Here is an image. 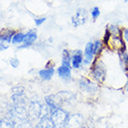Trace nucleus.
<instances>
[{"label":"nucleus","instance_id":"1","mask_svg":"<svg viewBox=\"0 0 128 128\" xmlns=\"http://www.w3.org/2000/svg\"><path fill=\"white\" fill-rule=\"evenodd\" d=\"M68 113L63 108H57L50 113V119L54 128H66Z\"/></svg>","mask_w":128,"mask_h":128},{"label":"nucleus","instance_id":"2","mask_svg":"<svg viewBox=\"0 0 128 128\" xmlns=\"http://www.w3.org/2000/svg\"><path fill=\"white\" fill-rule=\"evenodd\" d=\"M52 96L54 98L55 105L59 108H62L63 106H66L68 104H70L74 99V96L69 92H60Z\"/></svg>","mask_w":128,"mask_h":128},{"label":"nucleus","instance_id":"3","mask_svg":"<svg viewBox=\"0 0 128 128\" xmlns=\"http://www.w3.org/2000/svg\"><path fill=\"white\" fill-rule=\"evenodd\" d=\"M92 78L97 82L102 83L106 78V68L102 62H96L92 64V71H91Z\"/></svg>","mask_w":128,"mask_h":128},{"label":"nucleus","instance_id":"4","mask_svg":"<svg viewBox=\"0 0 128 128\" xmlns=\"http://www.w3.org/2000/svg\"><path fill=\"white\" fill-rule=\"evenodd\" d=\"M87 20H88V13L85 8H78V10L76 11V13L73 15L71 19L72 24L75 27L84 24Z\"/></svg>","mask_w":128,"mask_h":128},{"label":"nucleus","instance_id":"5","mask_svg":"<svg viewBox=\"0 0 128 128\" xmlns=\"http://www.w3.org/2000/svg\"><path fill=\"white\" fill-rule=\"evenodd\" d=\"M82 124H83V116L82 114H68L66 128H82Z\"/></svg>","mask_w":128,"mask_h":128},{"label":"nucleus","instance_id":"6","mask_svg":"<svg viewBox=\"0 0 128 128\" xmlns=\"http://www.w3.org/2000/svg\"><path fill=\"white\" fill-rule=\"evenodd\" d=\"M41 108H42V105L39 103L38 101H32L29 106V111L28 116L33 121H38L40 119L41 116Z\"/></svg>","mask_w":128,"mask_h":128},{"label":"nucleus","instance_id":"7","mask_svg":"<svg viewBox=\"0 0 128 128\" xmlns=\"http://www.w3.org/2000/svg\"><path fill=\"white\" fill-rule=\"evenodd\" d=\"M94 42L90 41L86 44L85 50L83 52V64H91L92 61H94Z\"/></svg>","mask_w":128,"mask_h":128},{"label":"nucleus","instance_id":"8","mask_svg":"<svg viewBox=\"0 0 128 128\" xmlns=\"http://www.w3.org/2000/svg\"><path fill=\"white\" fill-rule=\"evenodd\" d=\"M38 38V34L33 29V30H30L24 35V41H22V46H20L19 48H27V47H30L33 43L35 42Z\"/></svg>","mask_w":128,"mask_h":128},{"label":"nucleus","instance_id":"9","mask_svg":"<svg viewBox=\"0 0 128 128\" xmlns=\"http://www.w3.org/2000/svg\"><path fill=\"white\" fill-rule=\"evenodd\" d=\"M83 64V52L82 50H76L71 56V66L74 68H80Z\"/></svg>","mask_w":128,"mask_h":128},{"label":"nucleus","instance_id":"10","mask_svg":"<svg viewBox=\"0 0 128 128\" xmlns=\"http://www.w3.org/2000/svg\"><path fill=\"white\" fill-rule=\"evenodd\" d=\"M57 74L64 80H69L71 78V68L64 64H61L57 68Z\"/></svg>","mask_w":128,"mask_h":128},{"label":"nucleus","instance_id":"11","mask_svg":"<svg viewBox=\"0 0 128 128\" xmlns=\"http://www.w3.org/2000/svg\"><path fill=\"white\" fill-rule=\"evenodd\" d=\"M80 87L82 91L87 92H94L97 90V86L94 82H90L88 80H80Z\"/></svg>","mask_w":128,"mask_h":128},{"label":"nucleus","instance_id":"12","mask_svg":"<svg viewBox=\"0 0 128 128\" xmlns=\"http://www.w3.org/2000/svg\"><path fill=\"white\" fill-rule=\"evenodd\" d=\"M54 74V66H50V68H47L44 69L39 70L38 75L39 77L42 78L43 80H50V78H52V76Z\"/></svg>","mask_w":128,"mask_h":128},{"label":"nucleus","instance_id":"13","mask_svg":"<svg viewBox=\"0 0 128 128\" xmlns=\"http://www.w3.org/2000/svg\"><path fill=\"white\" fill-rule=\"evenodd\" d=\"M36 128H54L50 116H44L40 118Z\"/></svg>","mask_w":128,"mask_h":128},{"label":"nucleus","instance_id":"14","mask_svg":"<svg viewBox=\"0 0 128 128\" xmlns=\"http://www.w3.org/2000/svg\"><path fill=\"white\" fill-rule=\"evenodd\" d=\"M15 33L16 32L13 30H5V31L0 32V42L10 43Z\"/></svg>","mask_w":128,"mask_h":128},{"label":"nucleus","instance_id":"15","mask_svg":"<svg viewBox=\"0 0 128 128\" xmlns=\"http://www.w3.org/2000/svg\"><path fill=\"white\" fill-rule=\"evenodd\" d=\"M108 30L110 31L111 36H122V30L118 25L116 24H110L108 26Z\"/></svg>","mask_w":128,"mask_h":128},{"label":"nucleus","instance_id":"16","mask_svg":"<svg viewBox=\"0 0 128 128\" xmlns=\"http://www.w3.org/2000/svg\"><path fill=\"white\" fill-rule=\"evenodd\" d=\"M62 64L71 68V55L68 50H64L62 52Z\"/></svg>","mask_w":128,"mask_h":128},{"label":"nucleus","instance_id":"17","mask_svg":"<svg viewBox=\"0 0 128 128\" xmlns=\"http://www.w3.org/2000/svg\"><path fill=\"white\" fill-rule=\"evenodd\" d=\"M104 43L102 40L100 39H97L94 42V55H97L99 54L101 52H102V49H103Z\"/></svg>","mask_w":128,"mask_h":128},{"label":"nucleus","instance_id":"18","mask_svg":"<svg viewBox=\"0 0 128 128\" xmlns=\"http://www.w3.org/2000/svg\"><path fill=\"white\" fill-rule=\"evenodd\" d=\"M24 35L22 32H17L15 33V35L12 38V40H11V43L12 44H19V43H22L24 41Z\"/></svg>","mask_w":128,"mask_h":128},{"label":"nucleus","instance_id":"19","mask_svg":"<svg viewBox=\"0 0 128 128\" xmlns=\"http://www.w3.org/2000/svg\"><path fill=\"white\" fill-rule=\"evenodd\" d=\"M0 128H15L14 122L10 120H1L0 121Z\"/></svg>","mask_w":128,"mask_h":128},{"label":"nucleus","instance_id":"20","mask_svg":"<svg viewBox=\"0 0 128 128\" xmlns=\"http://www.w3.org/2000/svg\"><path fill=\"white\" fill-rule=\"evenodd\" d=\"M122 57H121V64L122 66V69L126 71V69H128V55L125 54L124 52H122Z\"/></svg>","mask_w":128,"mask_h":128},{"label":"nucleus","instance_id":"21","mask_svg":"<svg viewBox=\"0 0 128 128\" xmlns=\"http://www.w3.org/2000/svg\"><path fill=\"white\" fill-rule=\"evenodd\" d=\"M100 16V10L98 7H94L91 10V17L94 21H96V19Z\"/></svg>","mask_w":128,"mask_h":128},{"label":"nucleus","instance_id":"22","mask_svg":"<svg viewBox=\"0 0 128 128\" xmlns=\"http://www.w3.org/2000/svg\"><path fill=\"white\" fill-rule=\"evenodd\" d=\"M16 128H32V125H31V124L28 121H24Z\"/></svg>","mask_w":128,"mask_h":128},{"label":"nucleus","instance_id":"23","mask_svg":"<svg viewBox=\"0 0 128 128\" xmlns=\"http://www.w3.org/2000/svg\"><path fill=\"white\" fill-rule=\"evenodd\" d=\"M10 66H12V68H18L19 64H20V62H19L18 58H12L10 61Z\"/></svg>","mask_w":128,"mask_h":128},{"label":"nucleus","instance_id":"24","mask_svg":"<svg viewBox=\"0 0 128 128\" xmlns=\"http://www.w3.org/2000/svg\"><path fill=\"white\" fill-rule=\"evenodd\" d=\"M46 21V18L45 17H41V18H38V19H35V24H36V26H39V25H41L43 22H45Z\"/></svg>","mask_w":128,"mask_h":128},{"label":"nucleus","instance_id":"25","mask_svg":"<svg viewBox=\"0 0 128 128\" xmlns=\"http://www.w3.org/2000/svg\"><path fill=\"white\" fill-rule=\"evenodd\" d=\"M8 47H10V43H8V42H0V50H7Z\"/></svg>","mask_w":128,"mask_h":128},{"label":"nucleus","instance_id":"26","mask_svg":"<svg viewBox=\"0 0 128 128\" xmlns=\"http://www.w3.org/2000/svg\"><path fill=\"white\" fill-rule=\"evenodd\" d=\"M122 38L124 39L126 42H128V27L122 30Z\"/></svg>","mask_w":128,"mask_h":128},{"label":"nucleus","instance_id":"27","mask_svg":"<svg viewBox=\"0 0 128 128\" xmlns=\"http://www.w3.org/2000/svg\"><path fill=\"white\" fill-rule=\"evenodd\" d=\"M126 91L128 92V82H127V84H126Z\"/></svg>","mask_w":128,"mask_h":128},{"label":"nucleus","instance_id":"28","mask_svg":"<svg viewBox=\"0 0 128 128\" xmlns=\"http://www.w3.org/2000/svg\"><path fill=\"white\" fill-rule=\"evenodd\" d=\"M124 2H125V3H127V2H128V0H124Z\"/></svg>","mask_w":128,"mask_h":128}]
</instances>
